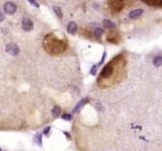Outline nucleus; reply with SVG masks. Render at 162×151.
Segmentation results:
<instances>
[{
	"label": "nucleus",
	"instance_id": "f257e3e1",
	"mask_svg": "<svg viewBox=\"0 0 162 151\" xmlns=\"http://www.w3.org/2000/svg\"><path fill=\"white\" fill-rule=\"evenodd\" d=\"M125 67V59L123 54L119 55L115 58L111 60L108 64L103 67V69L100 73V77H99L98 84L101 87H105L107 81H112V85L117 83V78L115 77V73H119L121 75L122 71H124Z\"/></svg>",
	"mask_w": 162,
	"mask_h": 151
},
{
	"label": "nucleus",
	"instance_id": "f03ea898",
	"mask_svg": "<svg viewBox=\"0 0 162 151\" xmlns=\"http://www.w3.org/2000/svg\"><path fill=\"white\" fill-rule=\"evenodd\" d=\"M44 48L48 53L52 55L61 54L67 49V42L64 39H59L55 36L54 33L48 34L44 39Z\"/></svg>",
	"mask_w": 162,
	"mask_h": 151
},
{
	"label": "nucleus",
	"instance_id": "7ed1b4c3",
	"mask_svg": "<svg viewBox=\"0 0 162 151\" xmlns=\"http://www.w3.org/2000/svg\"><path fill=\"white\" fill-rule=\"evenodd\" d=\"M110 10L112 12H119L125 7V0H108Z\"/></svg>",
	"mask_w": 162,
	"mask_h": 151
},
{
	"label": "nucleus",
	"instance_id": "20e7f679",
	"mask_svg": "<svg viewBox=\"0 0 162 151\" xmlns=\"http://www.w3.org/2000/svg\"><path fill=\"white\" fill-rule=\"evenodd\" d=\"M5 50H6V52L8 53V54L13 55V56H17L20 53L19 47H18L16 44H8V45L6 46V48H5Z\"/></svg>",
	"mask_w": 162,
	"mask_h": 151
},
{
	"label": "nucleus",
	"instance_id": "39448f33",
	"mask_svg": "<svg viewBox=\"0 0 162 151\" xmlns=\"http://www.w3.org/2000/svg\"><path fill=\"white\" fill-rule=\"evenodd\" d=\"M3 10H4L7 15H10V16H12V15H14L15 12H16V10H17V6H16V4L13 2H6L3 5Z\"/></svg>",
	"mask_w": 162,
	"mask_h": 151
},
{
	"label": "nucleus",
	"instance_id": "423d86ee",
	"mask_svg": "<svg viewBox=\"0 0 162 151\" xmlns=\"http://www.w3.org/2000/svg\"><path fill=\"white\" fill-rule=\"evenodd\" d=\"M22 28L25 31H31L32 28H34V23H32V21H31L30 19H28V18H24V19L22 20Z\"/></svg>",
	"mask_w": 162,
	"mask_h": 151
},
{
	"label": "nucleus",
	"instance_id": "0eeeda50",
	"mask_svg": "<svg viewBox=\"0 0 162 151\" xmlns=\"http://www.w3.org/2000/svg\"><path fill=\"white\" fill-rule=\"evenodd\" d=\"M143 14V10H141V8H138V10H132L130 14H129V17H130V19H138L139 17L141 16V15Z\"/></svg>",
	"mask_w": 162,
	"mask_h": 151
},
{
	"label": "nucleus",
	"instance_id": "6e6552de",
	"mask_svg": "<svg viewBox=\"0 0 162 151\" xmlns=\"http://www.w3.org/2000/svg\"><path fill=\"white\" fill-rule=\"evenodd\" d=\"M143 2L151 6H160L162 5V0H143Z\"/></svg>",
	"mask_w": 162,
	"mask_h": 151
},
{
	"label": "nucleus",
	"instance_id": "1a4fd4ad",
	"mask_svg": "<svg viewBox=\"0 0 162 151\" xmlns=\"http://www.w3.org/2000/svg\"><path fill=\"white\" fill-rule=\"evenodd\" d=\"M77 31V24L75 22H70L69 25H68V32L71 33V34H74Z\"/></svg>",
	"mask_w": 162,
	"mask_h": 151
},
{
	"label": "nucleus",
	"instance_id": "9d476101",
	"mask_svg": "<svg viewBox=\"0 0 162 151\" xmlns=\"http://www.w3.org/2000/svg\"><path fill=\"white\" fill-rule=\"evenodd\" d=\"M103 25H104L105 28H107V29H115V24L113 23L111 20L105 19L104 21H103Z\"/></svg>",
	"mask_w": 162,
	"mask_h": 151
},
{
	"label": "nucleus",
	"instance_id": "9b49d317",
	"mask_svg": "<svg viewBox=\"0 0 162 151\" xmlns=\"http://www.w3.org/2000/svg\"><path fill=\"white\" fill-rule=\"evenodd\" d=\"M86 102H87V99H86V98H83V99H81L80 102H79L78 104H77V106L75 107L74 109H73V113H77V112H78L79 110H80V109L82 108V107H83L84 105L86 104Z\"/></svg>",
	"mask_w": 162,
	"mask_h": 151
},
{
	"label": "nucleus",
	"instance_id": "f8f14e48",
	"mask_svg": "<svg viewBox=\"0 0 162 151\" xmlns=\"http://www.w3.org/2000/svg\"><path fill=\"white\" fill-rule=\"evenodd\" d=\"M153 63H154V66L156 67H160L162 65V56L159 55V56H156L153 60Z\"/></svg>",
	"mask_w": 162,
	"mask_h": 151
},
{
	"label": "nucleus",
	"instance_id": "ddd939ff",
	"mask_svg": "<svg viewBox=\"0 0 162 151\" xmlns=\"http://www.w3.org/2000/svg\"><path fill=\"white\" fill-rule=\"evenodd\" d=\"M60 113H61V109H60V107L55 106L54 108H53V110H52V115H53V117H55V118H57V117H59Z\"/></svg>",
	"mask_w": 162,
	"mask_h": 151
},
{
	"label": "nucleus",
	"instance_id": "4468645a",
	"mask_svg": "<svg viewBox=\"0 0 162 151\" xmlns=\"http://www.w3.org/2000/svg\"><path fill=\"white\" fill-rule=\"evenodd\" d=\"M103 33H104V30L102 28H96L94 30V34H95V36L97 38H100V36L102 35Z\"/></svg>",
	"mask_w": 162,
	"mask_h": 151
},
{
	"label": "nucleus",
	"instance_id": "2eb2a0df",
	"mask_svg": "<svg viewBox=\"0 0 162 151\" xmlns=\"http://www.w3.org/2000/svg\"><path fill=\"white\" fill-rule=\"evenodd\" d=\"M53 10H54L55 14L58 16V18H60V19H61V18H62V12H61V10H60L59 7H58V6H54V7H53Z\"/></svg>",
	"mask_w": 162,
	"mask_h": 151
},
{
	"label": "nucleus",
	"instance_id": "dca6fc26",
	"mask_svg": "<svg viewBox=\"0 0 162 151\" xmlns=\"http://www.w3.org/2000/svg\"><path fill=\"white\" fill-rule=\"evenodd\" d=\"M34 142H36L38 145L42 146V135H40V134H38V135L36 136V138H34Z\"/></svg>",
	"mask_w": 162,
	"mask_h": 151
},
{
	"label": "nucleus",
	"instance_id": "f3484780",
	"mask_svg": "<svg viewBox=\"0 0 162 151\" xmlns=\"http://www.w3.org/2000/svg\"><path fill=\"white\" fill-rule=\"evenodd\" d=\"M62 119L66 121H71L72 120V115H70V114H64L62 115Z\"/></svg>",
	"mask_w": 162,
	"mask_h": 151
},
{
	"label": "nucleus",
	"instance_id": "a211bd4d",
	"mask_svg": "<svg viewBox=\"0 0 162 151\" xmlns=\"http://www.w3.org/2000/svg\"><path fill=\"white\" fill-rule=\"evenodd\" d=\"M96 73H97V65H94V66H93V69H91V73L93 76H95Z\"/></svg>",
	"mask_w": 162,
	"mask_h": 151
},
{
	"label": "nucleus",
	"instance_id": "6ab92c4d",
	"mask_svg": "<svg viewBox=\"0 0 162 151\" xmlns=\"http://www.w3.org/2000/svg\"><path fill=\"white\" fill-rule=\"evenodd\" d=\"M28 1H29V2H30L32 5H34L36 7H40V5H38V3L36 2V0H28Z\"/></svg>",
	"mask_w": 162,
	"mask_h": 151
},
{
	"label": "nucleus",
	"instance_id": "aec40b11",
	"mask_svg": "<svg viewBox=\"0 0 162 151\" xmlns=\"http://www.w3.org/2000/svg\"><path fill=\"white\" fill-rule=\"evenodd\" d=\"M50 132V126H48V127L45 128V130H44V134H45L46 136H48V132Z\"/></svg>",
	"mask_w": 162,
	"mask_h": 151
},
{
	"label": "nucleus",
	"instance_id": "412c9836",
	"mask_svg": "<svg viewBox=\"0 0 162 151\" xmlns=\"http://www.w3.org/2000/svg\"><path fill=\"white\" fill-rule=\"evenodd\" d=\"M97 108H98V109H100L101 111H103V110H104V108H103V107L101 106V104H100V103H98V104H97Z\"/></svg>",
	"mask_w": 162,
	"mask_h": 151
},
{
	"label": "nucleus",
	"instance_id": "4be33fe9",
	"mask_svg": "<svg viewBox=\"0 0 162 151\" xmlns=\"http://www.w3.org/2000/svg\"><path fill=\"white\" fill-rule=\"evenodd\" d=\"M94 7H95L96 10H98V8H100V5H99L98 3H95V4H94Z\"/></svg>",
	"mask_w": 162,
	"mask_h": 151
},
{
	"label": "nucleus",
	"instance_id": "5701e85b",
	"mask_svg": "<svg viewBox=\"0 0 162 151\" xmlns=\"http://www.w3.org/2000/svg\"><path fill=\"white\" fill-rule=\"evenodd\" d=\"M64 135H66V136H67V137H68V139H71V136H70L69 134H68V132H64Z\"/></svg>",
	"mask_w": 162,
	"mask_h": 151
},
{
	"label": "nucleus",
	"instance_id": "b1692460",
	"mask_svg": "<svg viewBox=\"0 0 162 151\" xmlns=\"http://www.w3.org/2000/svg\"><path fill=\"white\" fill-rule=\"evenodd\" d=\"M3 20H4V16H3V14L1 12V22H2Z\"/></svg>",
	"mask_w": 162,
	"mask_h": 151
}]
</instances>
